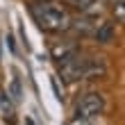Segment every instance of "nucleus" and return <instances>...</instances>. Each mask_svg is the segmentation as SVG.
<instances>
[{
  "instance_id": "f257e3e1",
  "label": "nucleus",
  "mask_w": 125,
  "mask_h": 125,
  "mask_svg": "<svg viewBox=\"0 0 125 125\" xmlns=\"http://www.w3.org/2000/svg\"><path fill=\"white\" fill-rule=\"evenodd\" d=\"M30 14L34 18V23L39 25V30L50 32V34H62L71 27L73 16L68 9L57 2V0H43V2H34L30 5Z\"/></svg>"
},
{
  "instance_id": "7ed1b4c3",
  "label": "nucleus",
  "mask_w": 125,
  "mask_h": 125,
  "mask_svg": "<svg viewBox=\"0 0 125 125\" xmlns=\"http://www.w3.org/2000/svg\"><path fill=\"white\" fill-rule=\"evenodd\" d=\"M105 112V95L98 91H89L77 100L75 105V118L77 121H86V118H98Z\"/></svg>"
},
{
  "instance_id": "4468645a",
  "label": "nucleus",
  "mask_w": 125,
  "mask_h": 125,
  "mask_svg": "<svg viewBox=\"0 0 125 125\" xmlns=\"http://www.w3.org/2000/svg\"><path fill=\"white\" fill-rule=\"evenodd\" d=\"M25 125H36V123H34L32 118H25Z\"/></svg>"
},
{
  "instance_id": "0eeeda50",
  "label": "nucleus",
  "mask_w": 125,
  "mask_h": 125,
  "mask_svg": "<svg viewBox=\"0 0 125 125\" xmlns=\"http://www.w3.org/2000/svg\"><path fill=\"white\" fill-rule=\"evenodd\" d=\"M73 50H77L75 46H68V43H62V41H57V43H52L50 46V55H52V59H64L66 55H71Z\"/></svg>"
},
{
  "instance_id": "ddd939ff",
  "label": "nucleus",
  "mask_w": 125,
  "mask_h": 125,
  "mask_svg": "<svg viewBox=\"0 0 125 125\" xmlns=\"http://www.w3.org/2000/svg\"><path fill=\"white\" fill-rule=\"evenodd\" d=\"M7 48H9L11 55H16V43H14V36L11 34H7Z\"/></svg>"
},
{
  "instance_id": "423d86ee",
  "label": "nucleus",
  "mask_w": 125,
  "mask_h": 125,
  "mask_svg": "<svg viewBox=\"0 0 125 125\" xmlns=\"http://www.w3.org/2000/svg\"><path fill=\"white\" fill-rule=\"evenodd\" d=\"M114 34H116V30H114V23H107V21H100L98 23V27L93 30V39H95V43H112L114 41Z\"/></svg>"
},
{
  "instance_id": "9b49d317",
  "label": "nucleus",
  "mask_w": 125,
  "mask_h": 125,
  "mask_svg": "<svg viewBox=\"0 0 125 125\" xmlns=\"http://www.w3.org/2000/svg\"><path fill=\"white\" fill-rule=\"evenodd\" d=\"M50 84H52V93H55V98L57 100H64V93H62V89H59V82H57V77H50Z\"/></svg>"
},
{
  "instance_id": "2eb2a0df",
  "label": "nucleus",
  "mask_w": 125,
  "mask_h": 125,
  "mask_svg": "<svg viewBox=\"0 0 125 125\" xmlns=\"http://www.w3.org/2000/svg\"><path fill=\"white\" fill-rule=\"evenodd\" d=\"M109 2H112V5H118V2H123V0H109Z\"/></svg>"
},
{
  "instance_id": "1a4fd4ad",
  "label": "nucleus",
  "mask_w": 125,
  "mask_h": 125,
  "mask_svg": "<svg viewBox=\"0 0 125 125\" xmlns=\"http://www.w3.org/2000/svg\"><path fill=\"white\" fill-rule=\"evenodd\" d=\"M68 7H73V9H80V11H84V9H89V7L95 2V0H64Z\"/></svg>"
},
{
  "instance_id": "dca6fc26",
  "label": "nucleus",
  "mask_w": 125,
  "mask_h": 125,
  "mask_svg": "<svg viewBox=\"0 0 125 125\" xmlns=\"http://www.w3.org/2000/svg\"><path fill=\"white\" fill-rule=\"evenodd\" d=\"M34 2H43V0H34Z\"/></svg>"
},
{
  "instance_id": "f8f14e48",
  "label": "nucleus",
  "mask_w": 125,
  "mask_h": 125,
  "mask_svg": "<svg viewBox=\"0 0 125 125\" xmlns=\"http://www.w3.org/2000/svg\"><path fill=\"white\" fill-rule=\"evenodd\" d=\"M114 14H116V21H118V23H123V21H125V7H123V2L114 5Z\"/></svg>"
},
{
  "instance_id": "6e6552de",
  "label": "nucleus",
  "mask_w": 125,
  "mask_h": 125,
  "mask_svg": "<svg viewBox=\"0 0 125 125\" xmlns=\"http://www.w3.org/2000/svg\"><path fill=\"white\" fill-rule=\"evenodd\" d=\"M7 95L11 98V102L14 105H18L21 100H23V86H21V80L14 75V80H11V84H9V91H7Z\"/></svg>"
},
{
  "instance_id": "20e7f679",
  "label": "nucleus",
  "mask_w": 125,
  "mask_h": 125,
  "mask_svg": "<svg viewBox=\"0 0 125 125\" xmlns=\"http://www.w3.org/2000/svg\"><path fill=\"white\" fill-rule=\"evenodd\" d=\"M98 23H100V18H93V16L82 14L80 18H73L71 21V27H68V30H73V32L80 34V36H91L93 30L98 27Z\"/></svg>"
},
{
  "instance_id": "f03ea898",
  "label": "nucleus",
  "mask_w": 125,
  "mask_h": 125,
  "mask_svg": "<svg viewBox=\"0 0 125 125\" xmlns=\"http://www.w3.org/2000/svg\"><path fill=\"white\" fill-rule=\"evenodd\" d=\"M59 64V75L64 82L68 84H75L80 80H84V73H86V57L80 55L77 50H73L71 55H66L64 59L57 62Z\"/></svg>"
},
{
  "instance_id": "9d476101",
  "label": "nucleus",
  "mask_w": 125,
  "mask_h": 125,
  "mask_svg": "<svg viewBox=\"0 0 125 125\" xmlns=\"http://www.w3.org/2000/svg\"><path fill=\"white\" fill-rule=\"evenodd\" d=\"M11 98L7 95V91H0V107H2V112H5V116L7 114H11Z\"/></svg>"
},
{
  "instance_id": "39448f33",
  "label": "nucleus",
  "mask_w": 125,
  "mask_h": 125,
  "mask_svg": "<svg viewBox=\"0 0 125 125\" xmlns=\"http://www.w3.org/2000/svg\"><path fill=\"white\" fill-rule=\"evenodd\" d=\"M107 62L105 57H86V73H84V80H98V77H105L107 75Z\"/></svg>"
}]
</instances>
